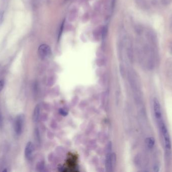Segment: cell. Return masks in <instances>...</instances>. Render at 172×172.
<instances>
[{"mask_svg":"<svg viewBox=\"0 0 172 172\" xmlns=\"http://www.w3.org/2000/svg\"><path fill=\"white\" fill-rule=\"evenodd\" d=\"M159 125L162 132V135L164 138L166 150L169 151L171 149V141L168 129L163 120L159 123Z\"/></svg>","mask_w":172,"mask_h":172,"instance_id":"cell-1","label":"cell"},{"mask_svg":"<svg viewBox=\"0 0 172 172\" xmlns=\"http://www.w3.org/2000/svg\"><path fill=\"white\" fill-rule=\"evenodd\" d=\"M153 111L156 119L158 123L163 121L162 111L160 102L157 98H154L153 101Z\"/></svg>","mask_w":172,"mask_h":172,"instance_id":"cell-2","label":"cell"},{"mask_svg":"<svg viewBox=\"0 0 172 172\" xmlns=\"http://www.w3.org/2000/svg\"><path fill=\"white\" fill-rule=\"evenodd\" d=\"M116 157L114 153H108L106 156V168L108 172L112 171L116 163Z\"/></svg>","mask_w":172,"mask_h":172,"instance_id":"cell-3","label":"cell"},{"mask_svg":"<svg viewBox=\"0 0 172 172\" xmlns=\"http://www.w3.org/2000/svg\"><path fill=\"white\" fill-rule=\"evenodd\" d=\"M51 54V49L48 44H41L38 48V54L41 59L48 57Z\"/></svg>","mask_w":172,"mask_h":172,"instance_id":"cell-4","label":"cell"},{"mask_svg":"<svg viewBox=\"0 0 172 172\" xmlns=\"http://www.w3.org/2000/svg\"><path fill=\"white\" fill-rule=\"evenodd\" d=\"M23 119L21 116L16 118L14 123L15 132L17 135L21 134L23 128Z\"/></svg>","mask_w":172,"mask_h":172,"instance_id":"cell-5","label":"cell"},{"mask_svg":"<svg viewBox=\"0 0 172 172\" xmlns=\"http://www.w3.org/2000/svg\"><path fill=\"white\" fill-rule=\"evenodd\" d=\"M34 151V145L31 142L27 143V145L25 147V155L27 160H30Z\"/></svg>","mask_w":172,"mask_h":172,"instance_id":"cell-6","label":"cell"},{"mask_svg":"<svg viewBox=\"0 0 172 172\" xmlns=\"http://www.w3.org/2000/svg\"><path fill=\"white\" fill-rule=\"evenodd\" d=\"M40 114V107L39 105L36 106L33 114V121L34 122H37L39 120Z\"/></svg>","mask_w":172,"mask_h":172,"instance_id":"cell-7","label":"cell"},{"mask_svg":"<svg viewBox=\"0 0 172 172\" xmlns=\"http://www.w3.org/2000/svg\"><path fill=\"white\" fill-rule=\"evenodd\" d=\"M145 143L149 149H152L155 144V139L153 137H149L145 139Z\"/></svg>","mask_w":172,"mask_h":172,"instance_id":"cell-8","label":"cell"},{"mask_svg":"<svg viewBox=\"0 0 172 172\" xmlns=\"http://www.w3.org/2000/svg\"><path fill=\"white\" fill-rule=\"evenodd\" d=\"M148 0H135L137 4L143 8H147L149 6Z\"/></svg>","mask_w":172,"mask_h":172,"instance_id":"cell-9","label":"cell"},{"mask_svg":"<svg viewBox=\"0 0 172 172\" xmlns=\"http://www.w3.org/2000/svg\"><path fill=\"white\" fill-rule=\"evenodd\" d=\"M35 140L37 141V142L39 143L40 141V139L39 133L37 129H36L35 131Z\"/></svg>","mask_w":172,"mask_h":172,"instance_id":"cell-10","label":"cell"},{"mask_svg":"<svg viewBox=\"0 0 172 172\" xmlns=\"http://www.w3.org/2000/svg\"><path fill=\"white\" fill-rule=\"evenodd\" d=\"M162 4L166 5L169 4L170 3L172 2V0H159Z\"/></svg>","mask_w":172,"mask_h":172,"instance_id":"cell-11","label":"cell"},{"mask_svg":"<svg viewBox=\"0 0 172 172\" xmlns=\"http://www.w3.org/2000/svg\"><path fill=\"white\" fill-rule=\"evenodd\" d=\"M4 81L2 80H0V91H1V90H2L3 88L4 87Z\"/></svg>","mask_w":172,"mask_h":172,"instance_id":"cell-12","label":"cell"},{"mask_svg":"<svg viewBox=\"0 0 172 172\" xmlns=\"http://www.w3.org/2000/svg\"><path fill=\"white\" fill-rule=\"evenodd\" d=\"M3 126L2 117L1 115V113L0 112V128H2Z\"/></svg>","mask_w":172,"mask_h":172,"instance_id":"cell-13","label":"cell"},{"mask_svg":"<svg viewBox=\"0 0 172 172\" xmlns=\"http://www.w3.org/2000/svg\"><path fill=\"white\" fill-rule=\"evenodd\" d=\"M153 169H154V171L155 172H158L159 171V167L157 165H156V166H154Z\"/></svg>","mask_w":172,"mask_h":172,"instance_id":"cell-14","label":"cell"},{"mask_svg":"<svg viewBox=\"0 0 172 172\" xmlns=\"http://www.w3.org/2000/svg\"><path fill=\"white\" fill-rule=\"evenodd\" d=\"M67 1H68V0H62V1L63 2H66Z\"/></svg>","mask_w":172,"mask_h":172,"instance_id":"cell-15","label":"cell"},{"mask_svg":"<svg viewBox=\"0 0 172 172\" xmlns=\"http://www.w3.org/2000/svg\"><path fill=\"white\" fill-rule=\"evenodd\" d=\"M171 50H172V48H171Z\"/></svg>","mask_w":172,"mask_h":172,"instance_id":"cell-16","label":"cell"}]
</instances>
